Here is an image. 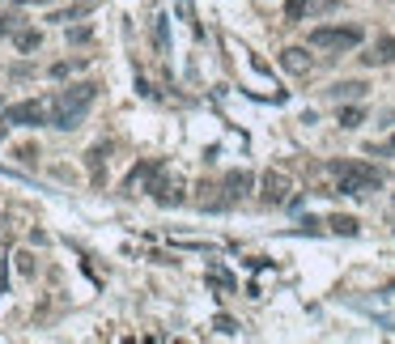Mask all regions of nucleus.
I'll use <instances>...</instances> for the list:
<instances>
[{"mask_svg": "<svg viewBox=\"0 0 395 344\" xmlns=\"http://www.w3.org/2000/svg\"><path fill=\"white\" fill-rule=\"evenodd\" d=\"M94 98H98V85H94V81H77V85L60 89V94L51 98V128H64V132L81 128V119H85V111L94 106Z\"/></svg>", "mask_w": 395, "mask_h": 344, "instance_id": "1", "label": "nucleus"}, {"mask_svg": "<svg viewBox=\"0 0 395 344\" xmlns=\"http://www.w3.org/2000/svg\"><path fill=\"white\" fill-rule=\"evenodd\" d=\"M332 174L340 179L336 192H345V196H366V192L383 187V170H374L366 162H332Z\"/></svg>", "mask_w": 395, "mask_h": 344, "instance_id": "2", "label": "nucleus"}, {"mask_svg": "<svg viewBox=\"0 0 395 344\" xmlns=\"http://www.w3.org/2000/svg\"><path fill=\"white\" fill-rule=\"evenodd\" d=\"M306 43H311L315 51L340 55V51H353V47L362 43V26H319V30H311Z\"/></svg>", "mask_w": 395, "mask_h": 344, "instance_id": "3", "label": "nucleus"}, {"mask_svg": "<svg viewBox=\"0 0 395 344\" xmlns=\"http://www.w3.org/2000/svg\"><path fill=\"white\" fill-rule=\"evenodd\" d=\"M4 119L9 123H21V128H43V123H51V98L47 102H38V98L13 102V106H4Z\"/></svg>", "mask_w": 395, "mask_h": 344, "instance_id": "4", "label": "nucleus"}, {"mask_svg": "<svg viewBox=\"0 0 395 344\" xmlns=\"http://www.w3.org/2000/svg\"><path fill=\"white\" fill-rule=\"evenodd\" d=\"M149 192H153V200H157V204H183V187H179V179H166V170H157V174H153Z\"/></svg>", "mask_w": 395, "mask_h": 344, "instance_id": "5", "label": "nucleus"}, {"mask_svg": "<svg viewBox=\"0 0 395 344\" xmlns=\"http://www.w3.org/2000/svg\"><path fill=\"white\" fill-rule=\"evenodd\" d=\"M264 200L268 204H285L289 200V174L285 170H268L264 174Z\"/></svg>", "mask_w": 395, "mask_h": 344, "instance_id": "6", "label": "nucleus"}, {"mask_svg": "<svg viewBox=\"0 0 395 344\" xmlns=\"http://www.w3.org/2000/svg\"><path fill=\"white\" fill-rule=\"evenodd\" d=\"M281 68H289L294 77H306V72L315 68V60L306 55V47H285V51H281Z\"/></svg>", "mask_w": 395, "mask_h": 344, "instance_id": "7", "label": "nucleus"}, {"mask_svg": "<svg viewBox=\"0 0 395 344\" xmlns=\"http://www.w3.org/2000/svg\"><path fill=\"white\" fill-rule=\"evenodd\" d=\"M157 170H162V162H140V166L128 174L123 192H132V196H136V192H149V183H153V174H157Z\"/></svg>", "mask_w": 395, "mask_h": 344, "instance_id": "8", "label": "nucleus"}, {"mask_svg": "<svg viewBox=\"0 0 395 344\" xmlns=\"http://www.w3.org/2000/svg\"><path fill=\"white\" fill-rule=\"evenodd\" d=\"M102 157H106V145H94V149L85 153V166H89V183H94V187H102V183H106V166H102Z\"/></svg>", "mask_w": 395, "mask_h": 344, "instance_id": "9", "label": "nucleus"}, {"mask_svg": "<svg viewBox=\"0 0 395 344\" xmlns=\"http://www.w3.org/2000/svg\"><path fill=\"white\" fill-rule=\"evenodd\" d=\"M362 60H366V64H391V60H395V34H383V38H379Z\"/></svg>", "mask_w": 395, "mask_h": 344, "instance_id": "10", "label": "nucleus"}, {"mask_svg": "<svg viewBox=\"0 0 395 344\" xmlns=\"http://www.w3.org/2000/svg\"><path fill=\"white\" fill-rule=\"evenodd\" d=\"M247 192H251V174H247V170H230V174H226V196H230V200H243Z\"/></svg>", "mask_w": 395, "mask_h": 344, "instance_id": "11", "label": "nucleus"}, {"mask_svg": "<svg viewBox=\"0 0 395 344\" xmlns=\"http://www.w3.org/2000/svg\"><path fill=\"white\" fill-rule=\"evenodd\" d=\"M366 89H370L366 81H336V85H332L328 94H332L336 102H340V98H353V102H357V98H366Z\"/></svg>", "mask_w": 395, "mask_h": 344, "instance_id": "12", "label": "nucleus"}, {"mask_svg": "<svg viewBox=\"0 0 395 344\" xmlns=\"http://www.w3.org/2000/svg\"><path fill=\"white\" fill-rule=\"evenodd\" d=\"M13 43H17V51H38L43 47V34L34 26H21V30H13Z\"/></svg>", "mask_w": 395, "mask_h": 344, "instance_id": "13", "label": "nucleus"}, {"mask_svg": "<svg viewBox=\"0 0 395 344\" xmlns=\"http://www.w3.org/2000/svg\"><path fill=\"white\" fill-rule=\"evenodd\" d=\"M94 4H98V0H81V4H72V9H60V13H51L47 21H64V26H68V21H77V17H85Z\"/></svg>", "mask_w": 395, "mask_h": 344, "instance_id": "14", "label": "nucleus"}, {"mask_svg": "<svg viewBox=\"0 0 395 344\" xmlns=\"http://www.w3.org/2000/svg\"><path fill=\"white\" fill-rule=\"evenodd\" d=\"M328 226H332V230H336V234H345V238H353V234H357V230H362V226H357V217H345V213H336V217H332V221H328Z\"/></svg>", "mask_w": 395, "mask_h": 344, "instance_id": "15", "label": "nucleus"}, {"mask_svg": "<svg viewBox=\"0 0 395 344\" xmlns=\"http://www.w3.org/2000/svg\"><path fill=\"white\" fill-rule=\"evenodd\" d=\"M208 285H217V289H238V281H234L226 268H217V264L208 268Z\"/></svg>", "mask_w": 395, "mask_h": 344, "instance_id": "16", "label": "nucleus"}, {"mask_svg": "<svg viewBox=\"0 0 395 344\" xmlns=\"http://www.w3.org/2000/svg\"><path fill=\"white\" fill-rule=\"evenodd\" d=\"M362 119H366V111H362L357 102H353V106H340V128H357Z\"/></svg>", "mask_w": 395, "mask_h": 344, "instance_id": "17", "label": "nucleus"}, {"mask_svg": "<svg viewBox=\"0 0 395 344\" xmlns=\"http://www.w3.org/2000/svg\"><path fill=\"white\" fill-rule=\"evenodd\" d=\"M311 13V0H285V21H302Z\"/></svg>", "mask_w": 395, "mask_h": 344, "instance_id": "18", "label": "nucleus"}, {"mask_svg": "<svg viewBox=\"0 0 395 344\" xmlns=\"http://www.w3.org/2000/svg\"><path fill=\"white\" fill-rule=\"evenodd\" d=\"M13 157L30 166V162H38V145H30V140H26V145H17V149H13Z\"/></svg>", "mask_w": 395, "mask_h": 344, "instance_id": "19", "label": "nucleus"}, {"mask_svg": "<svg viewBox=\"0 0 395 344\" xmlns=\"http://www.w3.org/2000/svg\"><path fill=\"white\" fill-rule=\"evenodd\" d=\"M89 38H94L89 26H68V43H89Z\"/></svg>", "mask_w": 395, "mask_h": 344, "instance_id": "20", "label": "nucleus"}, {"mask_svg": "<svg viewBox=\"0 0 395 344\" xmlns=\"http://www.w3.org/2000/svg\"><path fill=\"white\" fill-rule=\"evenodd\" d=\"M213 328H217V332H226V336H234V332H238V323H234L230 315H217V319H213Z\"/></svg>", "mask_w": 395, "mask_h": 344, "instance_id": "21", "label": "nucleus"}, {"mask_svg": "<svg viewBox=\"0 0 395 344\" xmlns=\"http://www.w3.org/2000/svg\"><path fill=\"white\" fill-rule=\"evenodd\" d=\"M17 268L30 277V272H34V255H30V251H17Z\"/></svg>", "mask_w": 395, "mask_h": 344, "instance_id": "22", "label": "nucleus"}, {"mask_svg": "<svg viewBox=\"0 0 395 344\" xmlns=\"http://www.w3.org/2000/svg\"><path fill=\"white\" fill-rule=\"evenodd\" d=\"M340 9V0H311V13H332Z\"/></svg>", "mask_w": 395, "mask_h": 344, "instance_id": "23", "label": "nucleus"}, {"mask_svg": "<svg viewBox=\"0 0 395 344\" xmlns=\"http://www.w3.org/2000/svg\"><path fill=\"white\" fill-rule=\"evenodd\" d=\"M72 68H77V64H51V77H68Z\"/></svg>", "mask_w": 395, "mask_h": 344, "instance_id": "24", "label": "nucleus"}, {"mask_svg": "<svg viewBox=\"0 0 395 344\" xmlns=\"http://www.w3.org/2000/svg\"><path fill=\"white\" fill-rule=\"evenodd\" d=\"M13 21H17V17H0V38H4V34H13V30H17V26H13Z\"/></svg>", "mask_w": 395, "mask_h": 344, "instance_id": "25", "label": "nucleus"}, {"mask_svg": "<svg viewBox=\"0 0 395 344\" xmlns=\"http://www.w3.org/2000/svg\"><path fill=\"white\" fill-rule=\"evenodd\" d=\"M370 153H395V136L387 140V145H383V149H370Z\"/></svg>", "mask_w": 395, "mask_h": 344, "instance_id": "26", "label": "nucleus"}, {"mask_svg": "<svg viewBox=\"0 0 395 344\" xmlns=\"http://www.w3.org/2000/svg\"><path fill=\"white\" fill-rule=\"evenodd\" d=\"M17 4H47V0H17Z\"/></svg>", "mask_w": 395, "mask_h": 344, "instance_id": "27", "label": "nucleus"}, {"mask_svg": "<svg viewBox=\"0 0 395 344\" xmlns=\"http://www.w3.org/2000/svg\"><path fill=\"white\" fill-rule=\"evenodd\" d=\"M0 140H4V123H0Z\"/></svg>", "mask_w": 395, "mask_h": 344, "instance_id": "28", "label": "nucleus"}, {"mask_svg": "<svg viewBox=\"0 0 395 344\" xmlns=\"http://www.w3.org/2000/svg\"><path fill=\"white\" fill-rule=\"evenodd\" d=\"M0 111H4V94H0Z\"/></svg>", "mask_w": 395, "mask_h": 344, "instance_id": "29", "label": "nucleus"}, {"mask_svg": "<svg viewBox=\"0 0 395 344\" xmlns=\"http://www.w3.org/2000/svg\"><path fill=\"white\" fill-rule=\"evenodd\" d=\"M0 294H4V281H0Z\"/></svg>", "mask_w": 395, "mask_h": 344, "instance_id": "30", "label": "nucleus"}]
</instances>
